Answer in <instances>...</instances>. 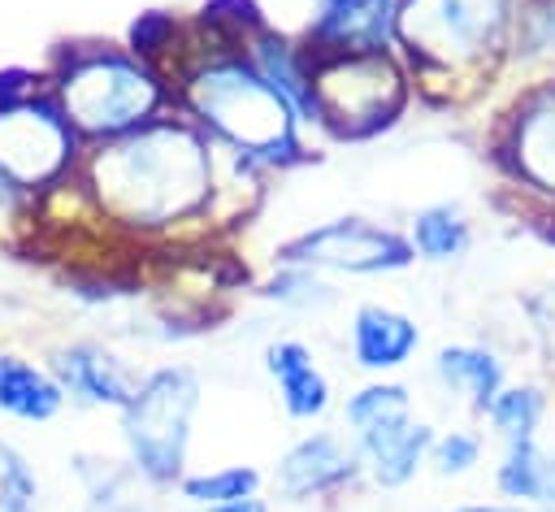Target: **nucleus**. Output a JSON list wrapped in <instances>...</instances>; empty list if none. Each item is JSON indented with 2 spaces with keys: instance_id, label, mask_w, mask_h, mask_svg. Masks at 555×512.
Here are the masks:
<instances>
[{
  "instance_id": "nucleus-1",
  "label": "nucleus",
  "mask_w": 555,
  "mask_h": 512,
  "mask_svg": "<svg viewBox=\"0 0 555 512\" xmlns=\"http://www.w3.org/2000/svg\"><path fill=\"white\" fill-rule=\"evenodd\" d=\"M217 139L191 117H156L121 139L95 143L82 161V187L100 213L130 230H169L208 208Z\"/></svg>"
},
{
  "instance_id": "nucleus-2",
  "label": "nucleus",
  "mask_w": 555,
  "mask_h": 512,
  "mask_svg": "<svg viewBox=\"0 0 555 512\" xmlns=\"http://www.w3.org/2000/svg\"><path fill=\"white\" fill-rule=\"evenodd\" d=\"M178 100L199 130L225 143L247 165H295L308 161L299 117L282 91L247 61V52L221 48L178 69Z\"/></svg>"
},
{
  "instance_id": "nucleus-3",
  "label": "nucleus",
  "mask_w": 555,
  "mask_h": 512,
  "mask_svg": "<svg viewBox=\"0 0 555 512\" xmlns=\"http://www.w3.org/2000/svg\"><path fill=\"white\" fill-rule=\"evenodd\" d=\"M52 95L69 126L78 130V139L108 143L156 121L169 100V87L160 69L147 65L139 52L104 43L69 52L52 82Z\"/></svg>"
},
{
  "instance_id": "nucleus-4",
  "label": "nucleus",
  "mask_w": 555,
  "mask_h": 512,
  "mask_svg": "<svg viewBox=\"0 0 555 512\" xmlns=\"http://www.w3.org/2000/svg\"><path fill=\"white\" fill-rule=\"evenodd\" d=\"M512 30V0H399L395 13V39L421 78L486 65L507 48Z\"/></svg>"
},
{
  "instance_id": "nucleus-5",
  "label": "nucleus",
  "mask_w": 555,
  "mask_h": 512,
  "mask_svg": "<svg viewBox=\"0 0 555 512\" xmlns=\"http://www.w3.org/2000/svg\"><path fill=\"white\" fill-rule=\"evenodd\" d=\"M199 408V373L191 364L152 369L121 408V443L130 469L152 486H173L186 473L191 421Z\"/></svg>"
},
{
  "instance_id": "nucleus-6",
  "label": "nucleus",
  "mask_w": 555,
  "mask_h": 512,
  "mask_svg": "<svg viewBox=\"0 0 555 512\" xmlns=\"http://www.w3.org/2000/svg\"><path fill=\"white\" fill-rule=\"evenodd\" d=\"M312 100L321 130H330L334 139H369L403 113L408 69L390 48L321 52L312 56Z\"/></svg>"
},
{
  "instance_id": "nucleus-7",
  "label": "nucleus",
  "mask_w": 555,
  "mask_h": 512,
  "mask_svg": "<svg viewBox=\"0 0 555 512\" xmlns=\"http://www.w3.org/2000/svg\"><path fill=\"white\" fill-rule=\"evenodd\" d=\"M343 417L373 486L399 490L429 464V447L438 434L434 425L412 417V391L403 382H364L347 395Z\"/></svg>"
},
{
  "instance_id": "nucleus-8",
  "label": "nucleus",
  "mask_w": 555,
  "mask_h": 512,
  "mask_svg": "<svg viewBox=\"0 0 555 512\" xmlns=\"http://www.w3.org/2000/svg\"><path fill=\"white\" fill-rule=\"evenodd\" d=\"M78 165V130L61 113L56 95L17 91L0 104V178L13 191H39L61 182Z\"/></svg>"
},
{
  "instance_id": "nucleus-9",
  "label": "nucleus",
  "mask_w": 555,
  "mask_h": 512,
  "mask_svg": "<svg viewBox=\"0 0 555 512\" xmlns=\"http://www.w3.org/2000/svg\"><path fill=\"white\" fill-rule=\"evenodd\" d=\"M278 265H304L317 273H351V278H377V273H403L416 265V252L408 234L369 221V217H334L321 221L278 247Z\"/></svg>"
},
{
  "instance_id": "nucleus-10",
  "label": "nucleus",
  "mask_w": 555,
  "mask_h": 512,
  "mask_svg": "<svg viewBox=\"0 0 555 512\" xmlns=\"http://www.w3.org/2000/svg\"><path fill=\"white\" fill-rule=\"evenodd\" d=\"M360 473H364V464H360L356 443H347L334 430H312L282 451V460L273 469V490L291 503H304V499L338 495Z\"/></svg>"
},
{
  "instance_id": "nucleus-11",
  "label": "nucleus",
  "mask_w": 555,
  "mask_h": 512,
  "mask_svg": "<svg viewBox=\"0 0 555 512\" xmlns=\"http://www.w3.org/2000/svg\"><path fill=\"white\" fill-rule=\"evenodd\" d=\"M399 0H317L304 48L321 52H382L395 39Z\"/></svg>"
},
{
  "instance_id": "nucleus-12",
  "label": "nucleus",
  "mask_w": 555,
  "mask_h": 512,
  "mask_svg": "<svg viewBox=\"0 0 555 512\" xmlns=\"http://www.w3.org/2000/svg\"><path fill=\"white\" fill-rule=\"evenodd\" d=\"M503 165L516 182L555 195V82L538 87L516 108L503 139Z\"/></svg>"
},
{
  "instance_id": "nucleus-13",
  "label": "nucleus",
  "mask_w": 555,
  "mask_h": 512,
  "mask_svg": "<svg viewBox=\"0 0 555 512\" xmlns=\"http://www.w3.org/2000/svg\"><path fill=\"white\" fill-rule=\"evenodd\" d=\"M48 373L61 382L65 399H78L87 408H113L121 412L134 395V377L130 369L100 343H69V347H56L52 360H48Z\"/></svg>"
},
{
  "instance_id": "nucleus-14",
  "label": "nucleus",
  "mask_w": 555,
  "mask_h": 512,
  "mask_svg": "<svg viewBox=\"0 0 555 512\" xmlns=\"http://www.w3.org/2000/svg\"><path fill=\"white\" fill-rule=\"evenodd\" d=\"M264 373L291 421H321L334 408V386L304 338H273L264 347Z\"/></svg>"
},
{
  "instance_id": "nucleus-15",
  "label": "nucleus",
  "mask_w": 555,
  "mask_h": 512,
  "mask_svg": "<svg viewBox=\"0 0 555 512\" xmlns=\"http://www.w3.org/2000/svg\"><path fill=\"white\" fill-rule=\"evenodd\" d=\"M351 360L364 373H395L421 351V325L416 317L390 308V304H360L351 312Z\"/></svg>"
},
{
  "instance_id": "nucleus-16",
  "label": "nucleus",
  "mask_w": 555,
  "mask_h": 512,
  "mask_svg": "<svg viewBox=\"0 0 555 512\" xmlns=\"http://www.w3.org/2000/svg\"><path fill=\"white\" fill-rule=\"evenodd\" d=\"M243 52L247 61L282 91V100L295 108V117L304 126H317V100H312V56L304 43L269 30L264 22L243 39Z\"/></svg>"
},
{
  "instance_id": "nucleus-17",
  "label": "nucleus",
  "mask_w": 555,
  "mask_h": 512,
  "mask_svg": "<svg viewBox=\"0 0 555 512\" xmlns=\"http://www.w3.org/2000/svg\"><path fill=\"white\" fill-rule=\"evenodd\" d=\"M434 382L486 417L490 399L507 386V373H503V360L481 343H442L434 351Z\"/></svg>"
},
{
  "instance_id": "nucleus-18",
  "label": "nucleus",
  "mask_w": 555,
  "mask_h": 512,
  "mask_svg": "<svg viewBox=\"0 0 555 512\" xmlns=\"http://www.w3.org/2000/svg\"><path fill=\"white\" fill-rule=\"evenodd\" d=\"M61 408H65V391L48 369L0 351V412L17 421H52Z\"/></svg>"
},
{
  "instance_id": "nucleus-19",
  "label": "nucleus",
  "mask_w": 555,
  "mask_h": 512,
  "mask_svg": "<svg viewBox=\"0 0 555 512\" xmlns=\"http://www.w3.org/2000/svg\"><path fill=\"white\" fill-rule=\"evenodd\" d=\"M494 486L512 503L555 508V456L538 447V438L503 443V460L494 469Z\"/></svg>"
},
{
  "instance_id": "nucleus-20",
  "label": "nucleus",
  "mask_w": 555,
  "mask_h": 512,
  "mask_svg": "<svg viewBox=\"0 0 555 512\" xmlns=\"http://www.w3.org/2000/svg\"><path fill=\"white\" fill-rule=\"evenodd\" d=\"M408 243H412L416 260L451 265V260H460L473 247V221H468V213L460 204L438 200V204H425V208L412 213Z\"/></svg>"
},
{
  "instance_id": "nucleus-21",
  "label": "nucleus",
  "mask_w": 555,
  "mask_h": 512,
  "mask_svg": "<svg viewBox=\"0 0 555 512\" xmlns=\"http://www.w3.org/2000/svg\"><path fill=\"white\" fill-rule=\"evenodd\" d=\"M264 477L251 464H221V469H204V473H182L178 495L195 508H217V503H238L260 495Z\"/></svg>"
},
{
  "instance_id": "nucleus-22",
  "label": "nucleus",
  "mask_w": 555,
  "mask_h": 512,
  "mask_svg": "<svg viewBox=\"0 0 555 512\" xmlns=\"http://www.w3.org/2000/svg\"><path fill=\"white\" fill-rule=\"evenodd\" d=\"M542 412H546V395L538 386H503L490 399L486 421L494 425V434L503 443H520V438H538Z\"/></svg>"
},
{
  "instance_id": "nucleus-23",
  "label": "nucleus",
  "mask_w": 555,
  "mask_h": 512,
  "mask_svg": "<svg viewBox=\"0 0 555 512\" xmlns=\"http://www.w3.org/2000/svg\"><path fill=\"white\" fill-rule=\"evenodd\" d=\"M260 295L282 308H299V312H317L338 299L334 286L317 269H304V265H278V273L269 282H260Z\"/></svg>"
},
{
  "instance_id": "nucleus-24",
  "label": "nucleus",
  "mask_w": 555,
  "mask_h": 512,
  "mask_svg": "<svg viewBox=\"0 0 555 512\" xmlns=\"http://www.w3.org/2000/svg\"><path fill=\"white\" fill-rule=\"evenodd\" d=\"M477 460H481V434H473V430H447L429 447V464L438 477H464V473H473Z\"/></svg>"
},
{
  "instance_id": "nucleus-25",
  "label": "nucleus",
  "mask_w": 555,
  "mask_h": 512,
  "mask_svg": "<svg viewBox=\"0 0 555 512\" xmlns=\"http://www.w3.org/2000/svg\"><path fill=\"white\" fill-rule=\"evenodd\" d=\"M39 499V477L35 469L26 464V456L0 438V503L9 508H35Z\"/></svg>"
},
{
  "instance_id": "nucleus-26",
  "label": "nucleus",
  "mask_w": 555,
  "mask_h": 512,
  "mask_svg": "<svg viewBox=\"0 0 555 512\" xmlns=\"http://www.w3.org/2000/svg\"><path fill=\"white\" fill-rule=\"evenodd\" d=\"M529 325H533L538 351L546 356V364H555V282L542 286V291L529 299Z\"/></svg>"
},
{
  "instance_id": "nucleus-27",
  "label": "nucleus",
  "mask_w": 555,
  "mask_h": 512,
  "mask_svg": "<svg viewBox=\"0 0 555 512\" xmlns=\"http://www.w3.org/2000/svg\"><path fill=\"white\" fill-rule=\"evenodd\" d=\"M525 39L533 52L555 56V0H538L533 13H525Z\"/></svg>"
},
{
  "instance_id": "nucleus-28",
  "label": "nucleus",
  "mask_w": 555,
  "mask_h": 512,
  "mask_svg": "<svg viewBox=\"0 0 555 512\" xmlns=\"http://www.w3.org/2000/svg\"><path fill=\"white\" fill-rule=\"evenodd\" d=\"M204 512H269V503L260 495L251 499H238V503H217V508H204Z\"/></svg>"
},
{
  "instance_id": "nucleus-29",
  "label": "nucleus",
  "mask_w": 555,
  "mask_h": 512,
  "mask_svg": "<svg viewBox=\"0 0 555 512\" xmlns=\"http://www.w3.org/2000/svg\"><path fill=\"white\" fill-rule=\"evenodd\" d=\"M451 512H520V503H460Z\"/></svg>"
},
{
  "instance_id": "nucleus-30",
  "label": "nucleus",
  "mask_w": 555,
  "mask_h": 512,
  "mask_svg": "<svg viewBox=\"0 0 555 512\" xmlns=\"http://www.w3.org/2000/svg\"><path fill=\"white\" fill-rule=\"evenodd\" d=\"M0 512H35V508H9V503H0Z\"/></svg>"
},
{
  "instance_id": "nucleus-31",
  "label": "nucleus",
  "mask_w": 555,
  "mask_h": 512,
  "mask_svg": "<svg viewBox=\"0 0 555 512\" xmlns=\"http://www.w3.org/2000/svg\"><path fill=\"white\" fill-rule=\"evenodd\" d=\"M546 512H555V508H546Z\"/></svg>"
}]
</instances>
